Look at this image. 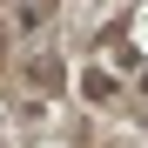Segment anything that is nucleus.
I'll use <instances>...</instances> for the list:
<instances>
[{
    "mask_svg": "<svg viewBox=\"0 0 148 148\" xmlns=\"http://www.w3.org/2000/svg\"><path fill=\"white\" fill-rule=\"evenodd\" d=\"M27 74H34V88H54V81H61V67H54V61H34Z\"/></svg>",
    "mask_w": 148,
    "mask_h": 148,
    "instance_id": "nucleus-1",
    "label": "nucleus"
}]
</instances>
